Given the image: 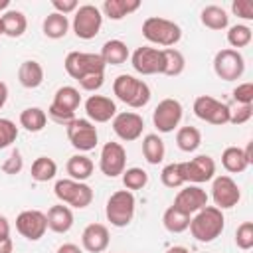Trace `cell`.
<instances>
[{
    "label": "cell",
    "instance_id": "7",
    "mask_svg": "<svg viewBox=\"0 0 253 253\" xmlns=\"http://www.w3.org/2000/svg\"><path fill=\"white\" fill-rule=\"evenodd\" d=\"M73 32L79 40H93L103 26V14L93 4H83L73 12Z\"/></svg>",
    "mask_w": 253,
    "mask_h": 253
},
{
    "label": "cell",
    "instance_id": "36",
    "mask_svg": "<svg viewBox=\"0 0 253 253\" xmlns=\"http://www.w3.org/2000/svg\"><path fill=\"white\" fill-rule=\"evenodd\" d=\"M57 174V164L49 156H38L32 164V178L36 182H49Z\"/></svg>",
    "mask_w": 253,
    "mask_h": 253
},
{
    "label": "cell",
    "instance_id": "12",
    "mask_svg": "<svg viewBox=\"0 0 253 253\" xmlns=\"http://www.w3.org/2000/svg\"><path fill=\"white\" fill-rule=\"evenodd\" d=\"M211 198H213V204L217 210H229L239 204L241 190L231 176L219 174L211 182Z\"/></svg>",
    "mask_w": 253,
    "mask_h": 253
},
{
    "label": "cell",
    "instance_id": "15",
    "mask_svg": "<svg viewBox=\"0 0 253 253\" xmlns=\"http://www.w3.org/2000/svg\"><path fill=\"white\" fill-rule=\"evenodd\" d=\"M130 63L136 73L140 75H154L164 71V55L162 49L152 47V45H142L136 47L130 55Z\"/></svg>",
    "mask_w": 253,
    "mask_h": 253
},
{
    "label": "cell",
    "instance_id": "4",
    "mask_svg": "<svg viewBox=\"0 0 253 253\" xmlns=\"http://www.w3.org/2000/svg\"><path fill=\"white\" fill-rule=\"evenodd\" d=\"M134 208H136L134 194L130 190H117L107 200L105 215L111 221V225H115V227H126L132 221V217H134Z\"/></svg>",
    "mask_w": 253,
    "mask_h": 253
},
{
    "label": "cell",
    "instance_id": "41",
    "mask_svg": "<svg viewBox=\"0 0 253 253\" xmlns=\"http://www.w3.org/2000/svg\"><path fill=\"white\" fill-rule=\"evenodd\" d=\"M235 245L243 251L253 247V221H243L235 231Z\"/></svg>",
    "mask_w": 253,
    "mask_h": 253
},
{
    "label": "cell",
    "instance_id": "25",
    "mask_svg": "<svg viewBox=\"0 0 253 253\" xmlns=\"http://www.w3.org/2000/svg\"><path fill=\"white\" fill-rule=\"evenodd\" d=\"M99 55L105 61V65H121L128 59V47L121 40H109L103 43Z\"/></svg>",
    "mask_w": 253,
    "mask_h": 253
},
{
    "label": "cell",
    "instance_id": "47",
    "mask_svg": "<svg viewBox=\"0 0 253 253\" xmlns=\"http://www.w3.org/2000/svg\"><path fill=\"white\" fill-rule=\"evenodd\" d=\"M77 83H79V87L85 89V91H97V89H101L103 83H105V73H93V75H87V77L79 79Z\"/></svg>",
    "mask_w": 253,
    "mask_h": 253
},
{
    "label": "cell",
    "instance_id": "35",
    "mask_svg": "<svg viewBox=\"0 0 253 253\" xmlns=\"http://www.w3.org/2000/svg\"><path fill=\"white\" fill-rule=\"evenodd\" d=\"M162 55H164V71H162V75L176 77V75H180L186 69V59H184V55H182L180 49H176V47H164L162 49Z\"/></svg>",
    "mask_w": 253,
    "mask_h": 253
},
{
    "label": "cell",
    "instance_id": "40",
    "mask_svg": "<svg viewBox=\"0 0 253 253\" xmlns=\"http://www.w3.org/2000/svg\"><path fill=\"white\" fill-rule=\"evenodd\" d=\"M18 138V126L14 121L10 119H2L0 117V150L8 148L12 142H16Z\"/></svg>",
    "mask_w": 253,
    "mask_h": 253
},
{
    "label": "cell",
    "instance_id": "20",
    "mask_svg": "<svg viewBox=\"0 0 253 253\" xmlns=\"http://www.w3.org/2000/svg\"><path fill=\"white\" fill-rule=\"evenodd\" d=\"M109 241L111 235L103 223H89L81 233V245L89 253H103L109 247Z\"/></svg>",
    "mask_w": 253,
    "mask_h": 253
},
{
    "label": "cell",
    "instance_id": "18",
    "mask_svg": "<svg viewBox=\"0 0 253 253\" xmlns=\"http://www.w3.org/2000/svg\"><path fill=\"white\" fill-rule=\"evenodd\" d=\"M172 206H174L176 210L184 211L186 215H194V213H198L202 208L208 206V194H206V190H204L202 186L190 184V186L182 188V190L176 194Z\"/></svg>",
    "mask_w": 253,
    "mask_h": 253
},
{
    "label": "cell",
    "instance_id": "52",
    "mask_svg": "<svg viewBox=\"0 0 253 253\" xmlns=\"http://www.w3.org/2000/svg\"><path fill=\"white\" fill-rule=\"evenodd\" d=\"M6 101H8V85L0 81V109L6 105Z\"/></svg>",
    "mask_w": 253,
    "mask_h": 253
},
{
    "label": "cell",
    "instance_id": "27",
    "mask_svg": "<svg viewBox=\"0 0 253 253\" xmlns=\"http://www.w3.org/2000/svg\"><path fill=\"white\" fill-rule=\"evenodd\" d=\"M93 168H95L93 160H91L89 156L81 154V152H79V154H73V156L67 160V164H65V170H67L69 178H71V180H77V182L87 180V178L93 174Z\"/></svg>",
    "mask_w": 253,
    "mask_h": 253
},
{
    "label": "cell",
    "instance_id": "9",
    "mask_svg": "<svg viewBox=\"0 0 253 253\" xmlns=\"http://www.w3.org/2000/svg\"><path fill=\"white\" fill-rule=\"evenodd\" d=\"M67 138L71 142V146L79 152H89L97 146L99 134H97V126L89 121V119H73L67 126Z\"/></svg>",
    "mask_w": 253,
    "mask_h": 253
},
{
    "label": "cell",
    "instance_id": "10",
    "mask_svg": "<svg viewBox=\"0 0 253 253\" xmlns=\"http://www.w3.org/2000/svg\"><path fill=\"white\" fill-rule=\"evenodd\" d=\"M213 71L223 81H235L245 71V59L237 49H219L213 57Z\"/></svg>",
    "mask_w": 253,
    "mask_h": 253
},
{
    "label": "cell",
    "instance_id": "26",
    "mask_svg": "<svg viewBox=\"0 0 253 253\" xmlns=\"http://www.w3.org/2000/svg\"><path fill=\"white\" fill-rule=\"evenodd\" d=\"M221 164H223V168L227 172L239 174V172H243L251 164V160L247 158V154H245L243 148H239V146H227L221 152Z\"/></svg>",
    "mask_w": 253,
    "mask_h": 253
},
{
    "label": "cell",
    "instance_id": "32",
    "mask_svg": "<svg viewBox=\"0 0 253 253\" xmlns=\"http://www.w3.org/2000/svg\"><path fill=\"white\" fill-rule=\"evenodd\" d=\"M67 30H69L67 16L57 14V12H51V14L45 16V20H43V34H45V38H49V40L65 38Z\"/></svg>",
    "mask_w": 253,
    "mask_h": 253
},
{
    "label": "cell",
    "instance_id": "22",
    "mask_svg": "<svg viewBox=\"0 0 253 253\" xmlns=\"http://www.w3.org/2000/svg\"><path fill=\"white\" fill-rule=\"evenodd\" d=\"M18 81L26 89H36L43 83V67L36 59H26L18 67Z\"/></svg>",
    "mask_w": 253,
    "mask_h": 253
},
{
    "label": "cell",
    "instance_id": "50",
    "mask_svg": "<svg viewBox=\"0 0 253 253\" xmlns=\"http://www.w3.org/2000/svg\"><path fill=\"white\" fill-rule=\"evenodd\" d=\"M8 237H10V221L4 215H0V241Z\"/></svg>",
    "mask_w": 253,
    "mask_h": 253
},
{
    "label": "cell",
    "instance_id": "23",
    "mask_svg": "<svg viewBox=\"0 0 253 253\" xmlns=\"http://www.w3.org/2000/svg\"><path fill=\"white\" fill-rule=\"evenodd\" d=\"M200 22H202L206 28L219 32V30H225V28L229 26V16H227V12H225L221 6L210 4V6L202 8V12H200Z\"/></svg>",
    "mask_w": 253,
    "mask_h": 253
},
{
    "label": "cell",
    "instance_id": "1",
    "mask_svg": "<svg viewBox=\"0 0 253 253\" xmlns=\"http://www.w3.org/2000/svg\"><path fill=\"white\" fill-rule=\"evenodd\" d=\"M223 227H225V217H223L221 210H217L215 206H206L198 213H194L188 229L192 231V237L196 241L211 243L213 239H217L221 235Z\"/></svg>",
    "mask_w": 253,
    "mask_h": 253
},
{
    "label": "cell",
    "instance_id": "13",
    "mask_svg": "<svg viewBox=\"0 0 253 253\" xmlns=\"http://www.w3.org/2000/svg\"><path fill=\"white\" fill-rule=\"evenodd\" d=\"M182 103L178 99H162L152 111V123L158 132H172L182 121Z\"/></svg>",
    "mask_w": 253,
    "mask_h": 253
},
{
    "label": "cell",
    "instance_id": "29",
    "mask_svg": "<svg viewBox=\"0 0 253 253\" xmlns=\"http://www.w3.org/2000/svg\"><path fill=\"white\" fill-rule=\"evenodd\" d=\"M81 103V95H79V89L71 87V85H63L55 91L53 95V101L51 105L57 107V109H63V111H69V113H75L77 107Z\"/></svg>",
    "mask_w": 253,
    "mask_h": 253
},
{
    "label": "cell",
    "instance_id": "11",
    "mask_svg": "<svg viewBox=\"0 0 253 253\" xmlns=\"http://www.w3.org/2000/svg\"><path fill=\"white\" fill-rule=\"evenodd\" d=\"M180 172H182L184 182L200 186L204 182L213 180V176H215V162L208 154H198L196 158L180 162Z\"/></svg>",
    "mask_w": 253,
    "mask_h": 253
},
{
    "label": "cell",
    "instance_id": "17",
    "mask_svg": "<svg viewBox=\"0 0 253 253\" xmlns=\"http://www.w3.org/2000/svg\"><path fill=\"white\" fill-rule=\"evenodd\" d=\"M142 128H144V121L138 113L123 111V113H117L113 117V130L125 142H132V140L140 138Z\"/></svg>",
    "mask_w": 253,
    "mask_h": 253
},
{
    "label": "cell",
    "instance_id": "51",
    "mask_svg": "<svg viewBox=\"0 0 253 253\" xmlns=\"http://www.w3.org/2000/svg\"><path fill=\"white\" fill-rule=\"evenodd\" d=\"M14 251V243H12V239L8 237V239H2L0 241V253H12Z\"/></svg>",
    "mask_w": 253,
    "mask_h": 253
},
{
    "label": "cell",
    "instance_id": "39",
    "mask_svg": "<svg viewBox=\"0 0 253 253\" xmlns=\"http://www.w3.org/2000/svg\"><path fill=\"white\" fill-rule=\"evenodd\" d=\"M160 180L166 188H180L184 186V178H182V172H180V162H172V164H166L160 172Z\"/></svg>",
    "mask_w": 253,
    "mask_h": 253
},
{
    "label": "cell",
    "instance_id": "30",
    "mask_svg": "<svg viewBox=\"0 0 253 253\" xmlns=\"http://www.w3.org/2000/svg\"><path fill=\"white\" fill-rule=\"evenodd\" d=\"M142 154L146 158L148 164H160L164 160V154H166V148H164V140L150 132L142 138Z\"/></svg>",
    "mask_w": 253,
    "mask_h": 253
},
{
    "label": "cell",
    "instance_id": "19",
    "mask_svg": "<svg viewBox=\"0 0 253 253\" xmlns=\"http://www.w3.org/2000/svg\"><path fill=\"white\" fill-rule=\"evenodd\" d=\"M85 113L87 119L95 125V123H109L115 115H117V105L111 97L105 95H91L85 101Z\"/></svg>",
    "mask_w": 253,
    "mask_h": 253
},
{
    "label": "cell",
    "instance_id": "49",
    "mask_svg": "<svg viewBox=\"0 0 253 253\" xmlns=\"http://www.w3.org/2000/svg\"><path fill=\"white\" fill-rule=\"evenodd\" d=\"M55 253H83V251H81V247L75 245V243H63V245L57 247Z\"/></svg>",
    "mask_w": 253,
    "mask_h": 253
},
{
    "label": "cell",
    "instance_id": "16",
    "mask_svg": "<svg viewBox=\"0 0 253 253\" xmlns=\"http://www.w3.org/2000/svg\"><path fill=\"white\" fill-rule=\"evenodd\" d=\"M126 166V152L121 142H105L99 156V168L105 176L117 178L125 172Z\"/></svg>",
    "mask_w": 253,
    "mask_h": 253
},
{
    "label": "cell",
    "instance_id": "54",
    "mask_svg": "<svg viewBox=\"0 0 253 253\" xmlns=\"http://www.w3.org/2000/svg\"><path fill=\"white\" fill-rule=\"evenodd\" d=\"M10 6V0H0V10H8Z\"/></svg>",
    "mask_w": 253,
    "mask_h": 253
},
{
    "label": "cell",
    "instance_id": "45",
    "mask_svg": "<svg viewBox=\"0 0 253 253\" xmlns=\"http://www.w3.org/2000/svg\"><path fill=\"white\" fill-rule=\"evenodd\" d=\"M253 117V105H237L235 111H231L229 115V123L231 125H243Z\"/></svg>",
    "mask_w": 253,
    "mask_h": 253
},
{
    "label": "cell",
    "instance_id": "3",
    "mask_svg": "<svg viewBox=\"0 0 253 253\" xmlns=\"http://www.w3.org/2000/svg\"><path fill=\"white\" fill-rule=\"evenodd\" d=\"M142 36L150 43L162 45V49H164V47H172L180 42L182 28L172 20H166L160 16H150L142 22Z\"/></svg>",
    "mask_w": 253,
    "mask_h": 253
},
{
    "label": "cell",
    "instance_id": "6",
    "mask_svg": "<svg viewBox=\"0 0 253 253\" xmlns=\"http://www.w3.org/2000/svg\"><path fill=\"white\" fill-rule=\"evenodd\" d=\"M63 67L69 77L75 81L93 75V73H105V61L101 59L99 53H87V51H69L65 55Z\"/></svg>",
    "mask_w": 253,
    "mask_h": 253
},
{
    "label": "cell",
    "instance_id": "48",
    "mask_svg": "<svg viewBox=\"0 0 253 253\" xmlns=\"http://www.w3.org/2000/svg\"><path fill=\"white\" fill-rule=\"evenodd\" d=\"M51 6L57 14H63V16H67V14H71L79 8L77 0H51Z\"/></svg>",
    "mask_w": 253,
    "mask_h": 253
},
{
    "label": "cell",
    "instance_id": "55",
    "mask_svg": "<svg viewBox=\"0 0 253 253\" xmlns=\"http://www.w3.org/2000/svg\"><path fill=\"white\" fill-rule=\"evenodd\" d=\"M2 34H4V32H2V20H0V36H2Z\"/></svg>",
    "mask_w": 253,
    "mask_h": 253
},
{
    "label": "cell",
    "instance_id": "37",
    "mask_svg": "<svg viewBox=\"0 0 253 253\" xmlns=\"http://www.w3.org/2000/svg\"><path fill=\"white\" fill-rule=\"evenodd\" d=\"M251 38H253V32L245 24H235V26H231L227 30V43L231 45V49H235V47H247L251 43Z\"/></svg>",
    "mask_w": 253,
    "mask_h": 253
},
{
    "label": "cell",
    "instance_id": "24",
    "mask_svg": "<svg viewBox=\"0 0 253 253\" xmlns=\"http://www.w3.org/2000/svg\"><path fill=\"white\" fill-rule=\"evenodd\" d=\"M0 20H2V32L8 38L24 36L26 28H28V20H26L24 12H20V10H6L0 16Z\"/></svg>",
    "mask_w": 253,
    "mask_h": 253
},
{
    "label": "cell",
    "instance_id": "38",
    "mask_svg": "<svg viewBox=\"0 0 253 253\" xmlns=\"http://www.w3.org/2000/svg\"><path fill=\"white\" fill-rule=\"evenodd\" d=\"M123 176V184H125V190H142L146 184H148V174L142 170V168H125V172L121 174Z\"/></svg>",
    "mask_w": 253,
    "mask_h": 253
},
{
    "label": "cell",
    "instance_id": "14",
    "mask_svg": "<svg viewBox=\"0 0 253 253\" xmlns=\"http://www.w3.org/2000/svg\"><path fill=\"white\" fill-rule=\"evenodd\" d=\"M16 229L28 241H40L47 231V217L40 210H24L16 217Z\"/></svg>",
    "mask_w": 253,
    "mask_h": 253
},
{
    "label": "cell",
    "instance_id": "5",
    "mask_svg": "<svg viewBox=\"0 0 253 253\" xmlns=\"http://www.w3.org/2000/svg\"><path fill=\"white\" fill-rule=\"evenodd\" d=\"M53 194L59 200V204H65L69 208L83 210L93 202V190L85 182H77L71 178L57 180L53 186Z\"/></svg>",
    "mask_w": 253,
    "mask_h": 253
},
{
    "label": "cell",
    "instance_id": "53",
    "mask_svg": "<svg viewBox=\"0 0 253 253\" xmlns=\"http://www.w3.org/2000/svg\"><path fill=\"white\" fill-rule=\"evenodd\" d=\"M166 253H190L186 247H182V245H174V247H170Z\"/></svg>",
    "mask_w": 253,
    "mask_h": 253
},
{
    "label": "cell",
    "instance_id": "2",
    "mask_svg": "<svg viewBox=\"0 0 253 253\" xmlns=\"http://www.w3.org/2000/svg\"><path fill=\"white\" fill-rule=\"evenodd\" d=\"M113 93L119 101L132 109H142L150 101V87L142 79H136L134 75L123 73L113 81Z\"/></svg>",
    "mask_w": 253,
    "mask_h": 253
},
{
    "label": "cell",
    "instance_id": "44",
    "mask_svg": "<svg viewBox=\"0 0 253 253\" xmlns=\"http://www.w3.org/2000/svg\"><path fill=\"white\" fill-rule=\"evenodd\" d=\"M231 12L243 20H253V2L251 0H233Z\"/></svg>",
    "mask_w": 253,
    "mask_h": 253
},
{
    "label": "cell",
    "instance_id": "28",
    "mask_svg": "<svg viewBox=\"0 0 253 253\" xmlns=\"http://www.w3.org/2000/svg\"><path fill=\"white\" fill-rule=\"evenodd\" d=\"M140 8L138 0H105L103 2V14L111 20H123L125 16L136 12Z\"/></svg>",
    "mask_w": 253,
    "mask_h": 253
},
{
    "label": "cell",
    "instance_id": "34",
    "mask_svg": "<svg viewBox=\"0 0 253 253\" xmlns=\"http://www.w3.org/2000/svg\"><path fill=\"white\" fill-rule=\"evenodd\" d=\"M190 219H192V215H186L184 211L176 210L174 206H170L164 211V215H162V223H164V227L170 233H182V231H186L190 227Z\"/></svg>",
    "mask_w": 253,
    "mask_h": 253
},
{
    "label": "cell",
    "instance_id": "21",
    "mask_svg": "<svg viewBox=\"0 0 253 253\" xmlns=\"http://www.w3.org/2000/svg\"><path fill=\"white\" fill-rule=\"evenodd\" d=\"M47 229L55 233H67L73 227V211L65 204H55L47 210Z\"/></svg>",
    "mask_w": 253,
    "mask_h": 253
},
{
    "label": "cell",
    "instance_id": "8",
    "mask_svg": "<svg viewBox=\"0 0 253 253\" xmlns=\"http://www.w3.org/2000/svg\"><path fill=\"white\" fill-rule=\"evenodd\" d=\"M194 115L200 119V121H206L210 125H215V126H223L229 123V115H231V109L229 105L210 97V95H200L196 97L194 101Z\"/></svg>",
    "mask_w": 253,
    "mask_h": 253
},
{
    "label": "cell",
    "instance_id": "42",
    "mask_svg": "<svg viewBox=\"0 0 253 253\" xmlns=\"http://www.w3.org/2000/svg\"><path fill=\"white\" fill-rule=\"evenodd\" d=\"M22 168H24V158H22V152H20L18 148H14V150L10 152V156H8V158L4 160V164H2V172H4V174L14 176V174L22 172Z\"/></svg>",
    "mask_w": 253,
    "mask_h": 253
},
{
    "label": "cell",
    "instance_id": "46",
    "mask_svg": "<svg viewBox=\"0 0 253 253\" xmlns=\"http://www.w3.org/2000/svg\"><path fill=\"white\" fill-rule=\"evenodd\" d=\"M47 117H49L53 123L67 126V125L75 119V113H69V111H63V109H57V107L49 105V109H47Z\"/></svg>",
    "mask_w": 253,
    "mask_h": 253
},
{
    "label": "cell",
    "instance_id": "43",
    "mask_svg": "<svg viewBox=\"0 0 253 253\" xmlns=\"http://www.w3.org/2000/svg\"><path fill=\"white\" fill-rule=\"evenodd\" d=\"M233 99L237 105H253V83H241L233 89Z\"/></svg>",
    "mask_w": 253,
    "mask_h": 253
},
{
    "label": "cell",
    "instance_id": "31",
    "mask_svg": "<svg viewBox=\"0 0 253 253\" xmlns=\"http://www.w3.org/2000/svg\"><path fill=\"white\" fill-rule=\"evenodd\" d=\"M47 123V115L40 107H28L20 113V126H24L28 132H40L43 130Z\"/></svg>",
    "mask_w": 253,
    "mask_h": 253
},
{
    "label": "cell",
    "instance_id": "33",
    "mask_svg": "<svg viewBox=\"0 0 253 253\" xmlns=\"http://www.w3.org/2000/svg\"><path fill=\"white\" fill-rule=\"evenodd\" d=\"M176 144L182 152H194L202 144V132L196 126H180L176 132Z\"/></svg>",
    "mask_w": 253,
    "mask_h": 253
}]
</instances>
